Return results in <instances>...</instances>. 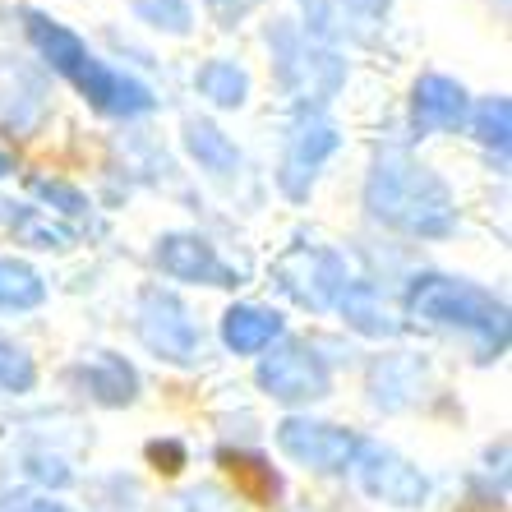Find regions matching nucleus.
<instances>
[{
    "label": "nucleus",
    "instance_id": "obj_29",
    "mask_svg": "<svg viewBox=\"0 0 512 512\" xmlns=\"http://www.w3.org/2000/svg\"><path fill=\"white\" fill-rule=\"evenodd\" d=\"M28 512H60V508H51V503H37V508H28Z\"/></svg>",
    "mask_w": 512,
    "mask_h": 512
},
{
    "label": "nucleus",
    "instance_id": "obj_6",
    "mask_svg": "<svg viewBox=\"0 0 512 512\" xmlns=\"http://www.w3.org/2000/svg\"><path fill=\"white\" fill-rule=\"evenodd\" d=\"M337 143H342L337 125L323 120L319 111H305V116L291 125L286 153H282V171H277V185H282L286 199H310L314 176H319V167L337 153Z\"/></svg>",
    "mask_w": 512,
    "mask_h": 512
},
{
    "label": "nucleus",
    "instance_id": "obj_28",
    "mask_svg": "<svg viewBox=\"0 0 512 512\" xmlns=\"http://www.w3.org/2000/svg\"><path fill=\"white\" fill-rule=\"evenodd\" d=\"M10 171H14V162H10V157H5V153H0V180L10 176Z\"/></svg>",
    "mask_w": 512,
    "mask_h": 512
},
{
    "label": "nucleus",
    "instance_id": "obj_14",
    "mask_svg": "<svg viewBox=\"0 0 512 512\" xmlns=\"http://www.w3.org/2000/svg\"><path fill=\"white\" fill-rule=\"evenodd\" d=\"M282 337V314L263 310V305H231L222 314V342L236 351V356H254L263 346H273Z\"/></svg>",
    "mask_w": 512,
    "mask_h": 512
},
{
    "label": "nucleus",
    "instance_id": "obj_2",
    "mask_svg": "<svg viewBox=\"0 0 512 512\" xmlns=\"http://www.w3.org/2000/svg\"><path fill=\"white\" fill-rule=\"evenodd\" d=\"M411 314L434 328H453V333L471 337L480 346V356H499L508 346V305L494 291L462 277H443V273H425L411 286Z\"/></svg>",
    "mask_w": 512,
    "mask_h": 512
},
{
    "label": "nucleus",
    "instance_id": "obj_18",
    "mask_svg": "<svg viewBox=\"0 0 512 512\" xmlns=\"http://www.w3.org/2000/svg\"><path fill=\"white\" fill-rule=\"evenodd\" d=\"M194 88H199V97H208L213 107H245V97H250V74H245V65H236V60H203L199 74H194Z\"/></svg>",
    "mask_w": 512,
    "mask_h": 512
},
{
    "label": "nucleus",
    "instance_id": "obj_16",
    "mask_svg": "<svg viewBox=\"0 0 512 512\" xmlns=\"http://www.w3.org/2000/svg\"><path fill=\"white\" fill-rule=\"evenodd\" d=\"M337 310H342V319L351 323L356 333H365V337H397V333H402L397 310L379 296V291H374L370 282H351V286H346L342 300H337Z\"/></svg>",
    "mask_w": 512,
    "mask_h": 512
},
{
    "label": "nucleus",
    "instance_id": "obj_12",
    "mask_svg": "<svg viewBox=\"0 0 512 512\" xmlns=\"http://www.w3.org/2000/svg\"><path fill=\"white\" fill-rule=\"evenodd\" d=\"M471 111L466 102V88L448 74H425L411 88V120H416L420 134H439V130H457Z\"/></svg>",
    "mask_w": 512,
    "mask_h": 512
},
{
    "label": "nucleus",
    "instance_id": "obj_21",
    "mask_svg": "<svg viewBox=\"0 0 512 512\" xmlns=\"http://www.w3.org/2000/svg\"><path fill=\"white\" fill-rule=\"evenodd\" d=\"M471 130H476V139L485 143V148H494V153H508V134H512V102L508 97H485L476 111H471Z\"/></svg>",
    "mask_w": 512,
    "mask_h": 512
},
{
    "label": "nucleus",
    "instance_id": "obj_26",
    "mask_svg": "<svg viewBox=\"0 0 512 512\" xmlns=\"http://www.w3.org/2000/svg\"><path fill=\"white\" fill-rule=\"evenodd\" d=\"M203 5H208V10H213V19L222 28H231L236 24V19H245V14L254 10V5H259V0H203Z\"/></svg>",
    "mask_w": 512,
    "mask_h": 512
},
{
    "label": "nucleus",
    "instance_id": "obj_17",
    "mask_svg": "<svg viewBox=\"0 0 512 512\" xmlns=\"http://www.w3.org/2000/svg\"><path fill=\"white\" fill-rule=\"evenodd\" d=\"M185 148L208 176H236L240 171V148L213 120H185Z\"/></svg>",
    "mask_w": 512,
    "mask_h": 512
},
{
    "label": "nucleus",
    "instance_id": "obj_19",
    "mask_svg": "<svg viewBox=\"0 0 512 512\" xmlns=\"http://www.w3.org/2000/svg\"><path fill=\"white\" fill-rule=\"evenodd\" d=\"M79 379L88 383V393L97 397V402H107V406H125V402H134V388H139V379H134V370L125 365L120 356H93L79 370Z\"/></svg>",
    "mask_w": 512,
    "mask_h": 512
},
{
    "label": "nucleus",
    "instance_id": "obj_15",
    "mask_svg": "<svg viewBox=\"0 0 512 512\" xmlns=\"http://www.w3.org/2000/svg\"><path fill=\"white\" fill-rule=\"evenodd\" d=\"M28 37H33V47L42 51V60H47L56 74H65V79H74L79 65L93 56L84 37L70 33L65 24H56V19H47V14H37V10L28 14Z\"/></svg>",
    "mask_w": 512,
    "mask_h": 512
},
{
    "label": "nucleus",
    "instance_id": "obj_8",
    "mask_svg": "<svg viewBox=\"0 0 512 512\" xmlns=\"http://www.w3.org/2000/svg\"><path fill=\"white\" fill-rule=\"evenodd\" d=\"M259 383L277 402H314L328 393V365L305 342H282L273 356H263Z\"/></svg>",
    "mask_w": 512,
    "mask_h": 512
},
{
    "label": "nucleus",
    "instance_id": "obj_13",
    "mask_svg": "<svg viewBox=\"0 0 512 512\" xmlns=\"http://www.w3.org/2000/svg\"><path fill=\"white\" fill-rule=\"evenodd\" d=\"M360 480H365L370 494H379V499H388V503H402V508L425 503V476H420L411 462H402V457H393V453H379V448L365 453Z\"/></svg>",
    "mask_w": 512,
    "mask_h": 512
},
{
    "label": "nucleus",
    "instance_id": "obj_11",
    "mask_svg": "<svg viewBox=\"0 0 512 512\" xmlns=\"http://www.w3.org/2000/svg\"><path fill=\"white\" fill-rule=\"evenodd\" d=\"M157 268L176 282H208V286H236L240 273H231L227 263L217 259L213 240L194 236V231H171L157 240Z\"/></svg>",
    "mask_w": 512,
    "mask_h": 512
},
{
    "label": "nucleus",
    "instance_id": "obj_27",
    "mask_svg": "<svg viewBox=\"0 0 512 512\" xmlns=\"http://www.w3.org/2000/svg\"><path fill=\"white\" fill-rule=\"evenodd\" d=\"M148 457H153V462H167L162 471H180V462H185L180 443H153V448H148Z\"/></svg>",
    "mask_w": 512,
    "mask_h": 512
},
{
    "label": "nucleus",
    "instance_id": "obj_24",
    "mask_svg": "<svg viewBox=\"0 0 512 512\" xmlns=\"http://www.w3.org/2000/svg\"><path fill=\"white\" fill-rule=\"evenodd\" d=\"M134 10H139L153 28H167V33H185V28H190L185 0H134Z\"/></svg>",
    "mask_w": 512,
    "mask_h": 512
},
{
    "label": "nucleus",
    "instance_id": "obj_7",
    "mask_svg": "<svg viewBox=\"0 0 512 512\" xmlns=\"http://www.w3.org/2000/svg\"><path fill=\"white\" fill-rule=\"evenodd\" d=\"M388 5L393 0H300V14H305V33L314 42H374V33L388 19Z\"/></svg>",
    "mask_w": 512,
    "mask_h": 512
},
{
    "label": "nucleus",
    "instance_id": "obj_1",
    "mask_svg": "<svg viewBox=\"0 0 512 512\" xmlns=\"http://www.w3.org/2000/svg\"><path fill=\"white\" fill-rule=\"evenodd\" d=\"M365 208L374 222L420 240H443L457 231V203L425 162H416L402 148L374 157L370 180H365Z\"/></svg>",
    "mask_w": 512,
    "mask_h": 512
},
{
    "label": "nucleus",
    "instance_id": "obj_23",
    "mask_svg": "<svg viewBox=\"0 0 512 512\" xmlns=\"http://www.w3.org/2000/svg\"><path fill=\"white\" fill-rule=\"evenodd\" d=\"M37 379V365L33 356H28L19 342H10V337H0V388L5 393H28Z\"/></svg>",
    "mask_w": 512,
    "mask_h": 512
},
{
    "label": "nucleus",
    "instance_id": "obj_3",
    "mask_svg": "<svg viewBox=\"0 0 512 512\" xmlns=\"http://www.w3.org/2000/svg\"><path fill=\"white\" fill-rule=\"evenodd\" d=\"M268 51H273L277 84L286 97H296L300 107H323L333 102L346 84V60L333 47L314 42L305 28L296 24H273L268 28Z\"/></svg>",
    "mask_w": 512,
    "mask_h": 512
},
{
    "label": "nucleus",
    "instance_id": "obj_22",
    "mask_svg": "<svg viewBox=\"0 0 512 512\" xmlns=\"http://www.w3.org/2000/svg\"><path fill=\"white\" fill-rule=\"evenodd\" d=\"M222 462H227V471L236 476V485L250 494V499L268 503L277 494V476H273V466L259 462V457H240V453H222Z\"/></svg>",
    "mask_w": 512,
    "mask_h": 512
},
{
    "label": "nucleus",
    "instance_id": "obj_20",
    "mask_svg": "<svg viewBox=\"0 0 512 512\" xmlns=\"http://www.w3.org/2000/svg\"><path fill=\"white\" fill-rule=\"evenodd\" d=\"M47 300V282L24 259H0V310H37Z\"/></svg>",
    "mask_w": 512,
    "mask_h": 512
},
{
    "label": "nucleus",
    "instance_id": "obj_25",
    "mask_svg": "<svg viewBox=\"0 0 512 512\" xmlns=\"http://www.w3.org/2000/svg\"><path fill=\"white\" fill-rule=\"evenodd\" d=\"M33 190L42 194L47 203H60V213H84L88 203L79 190H70V185H60V180H33Z\"/></svg>",
    "mask_w": 512,
    "mask_h": 512
},
{
    "label": "nucleus",
    "instance_id": "obj_4",
    "mask_svg": "<svg viewBox=\"0 0 512 512\" xmlns=\"http://www.w3.org/2000/svg\"><path fill=\"white\" fill-rule=\"evenodd\" d=\"M139 337L153 356L171 360V365H190L203 351V333L190 305L176 291H162V286H148L139 296Z\"/></svg>",
    "mask_w": 512,
    "mask_h": 512
},
{
    "label": "nucleus",
    "instance_id": "obj_5",
    "mask_svg": "<svg viewBox=\"0 0 512 512\" xmlns=\"http://www.w3.org/2000/svg\"><path fill=\"white\" fill-rule=\"evenodd\" d=\"M277 286H282L286 296L305 305V310H333L342 291L351 286L346 277V263L342 254L323 250V245H296V250H286L273 268Z\"/></svg>",
    "mask_w": 512,
    "mask_h": 512
},
{
    "label": "nucleus",
    "instance_id": "obj_9",
    "mask_svg": "<svg viewBox=\"0 0 512 512\" xmlns=\"http://www.w3.org/2000/svg\"><path fill=\"white\" fill-rule=\"evenodd\" d=\"M79 93L93 102L97 111H107V116H143V111H153V88L148 84H139L134 74H125V70H111L107 60H97V56H88L84 65H79V74L70 79Z\"/></svg>",
    "mask_w": 512,
    "mask_h": 512
},
{
    "label": "nucleus",
    "instance_id": "obj_10",
    "mask_svg": "<svg viewBox=\"0 0 512 512\" xmlns=\"http://www.w3.org/2000/svg\"><path fill=\"white\" fill-rule=\"evenodd\" d=\"M277 443H282L286 457L314 466V471H342L351 457H356V434H346L337 425H323V420H282L277 425Z\"/></svg>",
    "mask_w": 512,
    "mask_h": 512
}]
</instances>
